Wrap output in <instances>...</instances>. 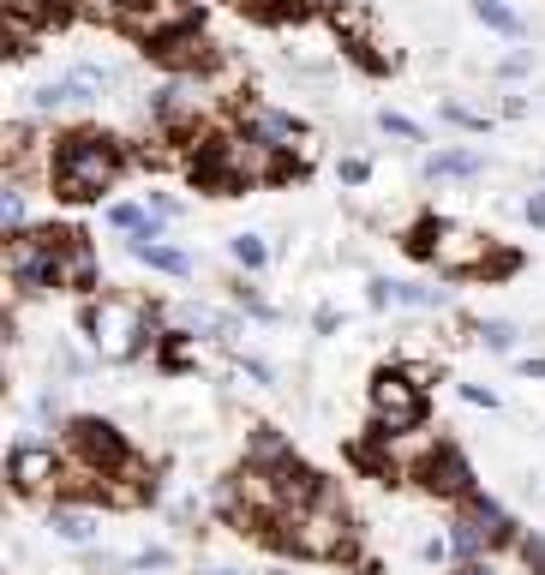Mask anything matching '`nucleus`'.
I'll return each instance as SVG.
<instances>
[{
  "label": "nucleus",
  "mask_w": 545,
  "mask_h": 575,
  "mask_svg": "<svg viewBox=\"0 0 545 575\" xmlns=\"http://www.w3.org/2000/svg\"><path fill=\"white\" fill-rule=\"evenodd\" d=\"M246 12H258V18H306L312 0H246Z\"/></svg>",
  "instance_id": "nucleus-18"
},
{
  "label": "nucleus",
  "mask_w": 545,
  "mask_h": 575,
  "mask_svg": "<svg viewBox=\"0 0 545 575\" xmlns=\"http://www.w3.org/2000/svg\"><path fill=\"white\" fill-rule=\"evenodd\" d=\"M0 222H6V228H24V198H18V186L0 192Z\"/></svg>",
  "instance_id": "nucleus-23"
},
{
  "label": "nucleus",
  "mask_w": 545,
  "mask_h": 575,
  "mask_svg": "<svg viewBox=\"0 0 545 575\" xmlns=\"http://www.w3.org/2000/svg\"><path fill=\"white\" fill-rule=\"evenodd\" d=\"M48 174H54V198L90 204V198H102L120 180V144L102 138V132H72V138H60Z\"/></svg>",
  "instance_id": "nucleus-1"
},
{
  "label": "nucleus",
  "mask_w": 545,
  "mask_h": 575,
  "mask_svg": "<svg viewBox=\"0 0 545 575\" xmlns=\"http://www.w3.org/2000/svg\"><path fill=\"white\" fill-rule=\"evenodd\" d=\"M108 222L132 234V228H144V210H138V204H114V210H108Z\"/></svg>",
  "instance_id": "nucleus-25"
},
{
  "label": "nucleus",
  "mask_w": 545,
  "mask_h": 575,
  "mask_svg": "<svg viewBox=\"0 0 545 575\" xmlns=\"http://www.w3.org/2000/svg\"><path fill=\"white\" fill-rule=\"evenodd\" d=\"M60 246H66V234H12V246H6V270H12V282L24 288V294H42V288H60Z\"/></svg>",
  "instance_id": "nucleus-4"
},
{
  "label": "nucleus",
  "mask_w": 545,
  "mask_h": 575,
  "mask_svg": "<svg viewBox=\"0 0 545 575\" xmlns=\"http://www.w3.org/2000/svg\"><path fill=\"white\" fill-rule=\"evenodd\" d=\"M204 114H210V96H204L198 78H174V84L156 96V120H162V126H198Z\"/></svg>",
  "instance_id": "nucleus-8"
},
{
  "label": "nucleus",
  "mask_w": 545,
  "mask_h": 575,
  "mask_svg": "<svg viewBox=\"0 0 545 575\" xmlns=\"http://www.w3.org/2000/svg\"><path fill=\"white\" fill-rule=\"evenodd\" d=\"M366 174H372V168H366V156H348V162H342V180H348V186H360Z\"/></svg>",
  "instance_id": "nucleus-27"
},
{
  "label": "nucleus",
  "mask_w": 545,
  "mask_h": 575,
  "mask_svg": "<svg viewBox=\"0 0 545 575\" xmlns=\"http://www.w3.org/2000/svg\"><path fill=\"white\" fill-rule=\"evenodd\" d=\"M126 246H132V258L150 264V270H168V276H186V270H192V258H186L180 246H162V240H150V234H132Z\"/></svg>",
  "instance_id": "nucleus-14"
},
{
  "label": "nucleus",
  "mask_w": 545,
  "mask_h": 575,
  "mask_svg": "<svg viewBox=\"0 0 545 575\" xmlns=\"http://www.w3.org/2000/svg\"><path fill=\"white\" fill-rule=\"evenodd\" d=\"M150 54H156L162 66H174V72H204V66L216 60V48H210L204 36H192V30H174V36L150 42Z\"/></svg>",
  "instance_id": "nucleus-10"
},
{
  "label": "nucleus",
  "mask_w": 545,
  "mask_h": 575,
  "mask_svg": "<svg viewBox=\"0 0 545 575\" xmlns=\"http://www.w3.org/2000/svg\"><path fill=\"white\" fill-rule=\"evenodd\" d=\"M486 162H480V150H438L432 162H426V174L432 180H474Z\"/></svg>",
  "instance_id": "nucleus-15"
},
{
  "label": "nucleus",
  "mask_w": 545,
  "mask_h": 575,
  "mask_svg": "<svg viewBox=\"0 0 545 575\" xmlns=\"http://www.w3.org/2000/svg\"><path fill=\"white\" fill-rule=\"evenodd\" d=\"M294 552H306V558H336L342 546H348V516H342V504L330 498V492H318L300 516H294Z\"/></svg>",
  "instance_id": "nucleus-5"
},
{
  "label": "nucleus",
  "mask_w": 545,
  "mask_h": 575,
  "mask_svg": "<svg viewBox=\"0 0 545 575\" xmlns=\"http://www.w3.org/2000/svg\"><path fill=\"white\" fill-rule=\"evenodd\" d=\"M234 258H240V264H246V270H258V264H264V258H270V246H264V240H258V234H240V240H234Z\"/></svg>",
  "instance_id": "nucleus-22"
},
{
  "label": "nucleus",
  "mask_w": 545,
  "mask_h": 575,
  "mask_svg": "<svg viewBox=\"0 0 545 575\" xmlns=\"http://www.w3.org/2000/svg\"><path fill=\"white\" fill-rule=\"evenodd\" d=\"M90 270H96L90 264V246L78 234H66V246H60V282L66 288H90Z\"/></svg>",
  "instance_id": "nucleus-16"
},
{
  "label": "nucleus",
  "mask_w": 545,
  "mask_h": 575,
  "mask_svg": "<svg viewBox=\"0 0 545 575\" xmlns=\"http://www.w3.org/2000/svg\"><path fill=\"white\" fill-rule=\"evenodd\" d=\"M504 534H510L504 510H498V504H480V498H474V504H468V510L456 516V528H450V546H456L462 558H480V552H486V546H498Z\"/></svg>",
  "instance_id": "nucleus-7"
},
{
  "label": "nucleus",
  "mask_w": 545,
  "mask_h": 575,
  "mask_svg": "<svg viewBox=\"0 0 545 575\" xmlns=\"http://www.w3.org/2000/svg\"><path fill=\"white\" fill-rule=\"evenodd\" d=\"M522 558H528V564L545 575V540H528V546H522Z\"/></svg>",
  "instance_id": "nucleus-29"
},
{
  "label": "nucleus",
  "mask_w": 545,
  "mask_h": 575,
  "mask_svg": "<svg viewBox=\"0 0 545 575\" xmlns=\"http://www.w3.org/2000/svg\"><path fill=\"white\" fill-rule=\"evenodd\" d=\"M12 480H18L24 492H42L48 480H60V468H54V450H36V444L12 450Z\"/></svg>",
  "instance_id": "nucleus-13"
},
{
  "label": "nucleus",
  "mask_w": 545,
  "mask_h": 575,
  "mask_svg": "<svg viewBox=\"0 0 545 575\" xmlns=\"http://www.w3.org/2000/svg\"><path fill=\"white\" fill-rule=\"evenodd\" d=\"M180 318H186V324H192V330H210V336H234V324H228V318H222V312H210V306H186V312H180Z\"/></svg>",
  "instance_id": "nucleus-19"
},
{
  "label": "nucleus",
  "mask_w": 545,
  "mask_h": 575,
  "mask_svg": "<svg viewBox=\"0 0 545 575\" xmlns=\"http://www.w3.org/2000/svg\"><path fill=\"white\" fill-rule=\"evenodd\" d=\"M246 132H252V138H264V144H276V150H288V144L300 138V120H294V114H276V108H258V102H252V108H246Z\"/></svg>",
  "instance_id": "nucleus-12"
},
{
  "label": "nucleus",
  "mask_w": 545,
  "mask_h": 575,
  "mask_svg": "<svg viewBox=\"0 0 545 575\" xmlns=\"http://www.w3.org/2000/svg\"><path fill=\"white\" fill-rule=\"evenodd\" d=\"M84 324H90V342H96L102 360H132L144 348V336H150V318L132 300H96L84 312Z\"/></svg>",
  "instance_id": "nucleus-3"
},
{
  "label": "nucleus",
  "mask_w": 545,
  "mask_h": 575,
  "mask_svg": "<svg viewBox=\"0 0 545 575\" xmlns=\"http://www.w3.org/2000/svg\"><path fill=\"white\" fill-rule=\"evenodd\" d=\"M372 408H378V420H384L390 432H408V426L420 420V384H414L408 372H378Z\"/></svg>",
  "instance_id": "nucleus-6"
},
{
  "label": "nucleus",
  "mask_w": 545,
  "mask_h": 575,
  "mask_svg": "<svg viewBox=\"0 0 545 575\" xmlns=\"http://www.w3.org/2000/svg\"><path fill=\"white\" fill-rule=\"evenodd\" d=\"M474 18L480 24H492V30H504V36H522L528 24H522V12H510L504 0H474Z\"/></svg>",
  "instance_id": "nucleus-17"
},
{
  "label": "nucleus",
  "mask_w": 545,
  "mask_h": 575,
  "mask_svg": "<svg viewBox=\"0 0 545 575\" xmlns=\"http://www.w3.org/2000/svg\"><path fill=\"white\" fill-rule=\"evenodd\" d=\"M54 534H60V540H90V516H78V510H54Z\"/></svg>",
  "instance_id": "nucleus-21"
},
{
  "label": "nucleus",
  "mask_w": 545,
  "mask_h": 575,
  "mask_svg": "<svg viewBox=\"0 0 545 575\" xmlns=\"http://www.w3.org/2000/svg\"><path fill=\"white\" fill-rule=\"evenodd\" d=\"M414 252L420 258H432L444 276H480V270H510V258L504 252H492V240L486 234H474V228H450V222H438V228H426L420 240H414Z\"/></svg>",
  "instance_id": "nucleus-2"
},
{
  "label": "nucleus",
  "mask_w": 545,
  "mask_h": 575,
  "mask_svg": "<svg viewBox=\"0 0 545 575\" xmlns=\"http://www.w3.org/2000/svg\"><path fill=\"white\" fill-rule=\"evenodd\" d=\"M390 294L402 306H444V288H414V282H390Z\"/></svg>",
  "instance_id": "nucleus-20"
},
{
  "label": "nucleus",
  "mask_w": 545,
  "mask_h": 575,
  "mask_svg": "<svg viewBox=\"0 0 545 575\" xmlns=\"http://www.w3.org/2000/svg\"><path fill=\"white\" fill-rule=\"evenodd\" d=\"M420 474H426V486H432V492H444V498H456V492H468V462H462V456H456L450 444H444V450H432Z\"/></svg>",
  "instance_id": "nucleus-11"
},
{
  "label": "nucleus",
  "mask_w": 545,
  "mask_h": 575,
  "mask_svg": "<svg viewBox=\"0 0 545 575\" xmlns=\"http://www.w3.org/2000/svg\"><path fill=\"white\" fill-rule=\"evenodd\" d=\"M72 444H78V456L90 468H120V456H126V444H120V432L108 420H78L72 426Z\"/></svg>",
  "instance_id": "nucleus-9"
},
{
  "label": "nucleus",
  "mask_w": 545,
  "mask_h": 575,
  "mask_svg": "<svg viewBox=\"0 0 545 575\" xmlns=\"http://www.w3.org/2000/svg\"><path fill=\"white\" fill-rule=\"evenodd\" d=\"M462 575H486V570H480V564H468V570H462Z\"/></svg>",
  "instance_id": "nucleus-30"
},
{
  "label": "nucleus",
  "mask_w": 545,
  "mask_h": 575,
  "mask_svg": "<svg viewBox=\"0 0 545 575\" xmlns=\"http://www.w3.org/2000/svg\"><path fill=\"white\" fill-rule=\"evenodd\" d=\"M510 342H516V330H510V324H486V348H498V354H504Z\"/></svg>",
  "instance_id": "nucleus-26"
},
{
  "label": "nucleus",
  "mask_w": 545,
  "mask_h": 575,
  "mask_svg": "<svg viewBox=\"0 0 545 575\" xmlns=\"http://www.w3.org/2000/svg\"><path fill=\"white\" fill-rule=\"evenodd\" d=\"M378 126H384V132H396V138H420V126H414L408 114H390V108L378 114Z\"/></svg>",
  "instance_id": "nucleus-24"
},
{
  "label": "nucleus",
  "mask_w": 545,
  "mask_h": 575,
  "mask_svg": "<svg viewBox=\"0 0 545 575\" xmlns=\"http://www.w3.org/2000/svg\"><path fill=\"white\" fill-rule=\"evenodd\" d=\"M522 216H528V222H534V228H545V192H534V198H528V204H522Z\"/></svg>",
  "instance_id": "nucleus-28"
}]
</instances>
